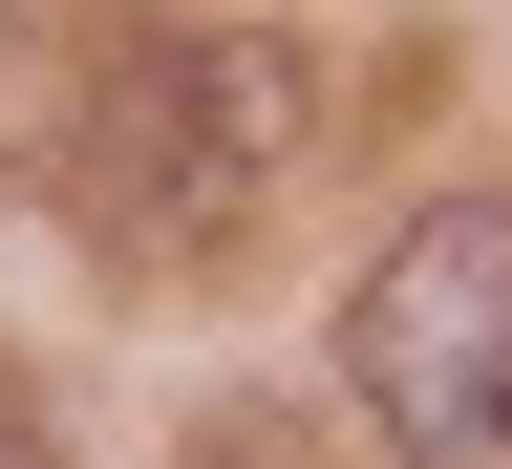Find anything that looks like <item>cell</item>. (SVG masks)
<instances>
[{"label": "cell", "instance_id": "cell-1", "mask_svg": "<svg viewBox=\"0 0 512 469\" xmlns=\"http://www.w3.org/2000/svg\"><path fill=\"white\" fill-rule=\"evenodd\" d=\"M299 150V43H214V22H150V43H86V128H64V192L128 235V256H214Z\"/></svg>", "mask_w": 512, "mask_h": 469}, {"label": "cell", "instance_id": "cell-2", "mask_svg": "<svg viewBox=\"0 0 512 469\" xmlns=\"http://www.w3.org/2000/svg\"><path fill=\"white\" fill-rule=\"evenodd\" d=\"M342 384L406 448L448 469H512V192H448V214H406L363 256V299H342Z\"/></svg>", "mask_w": 512, "mask_h": 469}, {"label": "cell", "instance_id": "cell-3", "mask_svg": "<svg viewBox=\"0 0 512 469\" xmlns=\"http://www.w3.org/2000/svg\"><path fill=\"white\" fill-rule=\"evenodd\" d=\"M64 128H86V64L43 22H0V171H64Z\"/></svg>", "mask_w": 512, "mask_h": 469}, {"label": "cell", "instance_id": "cell-4", "mask_svg": "<svg viewBox=\"0 0 512 469\" xmlns=\"http://www.w3.org/2000/svg\"><path fill=\"white\" fill-rule=\"evenodd\" d=\"M0 448H22V384H0Z\"/></svg>", "mask_w": 512, "mask_h": 469}]
</instances>
